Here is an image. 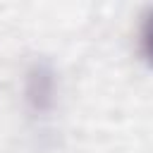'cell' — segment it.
<instances>
[{
	"label": "cell",
	"mask_w": 153,
	"mask_h": 153,
	"mask_svg": "<svg viewBox=\"0 0 153 153\" xmlns=\"http://www.w3.org/2000/svg\"><path fill=\"white\" fill-rule=\"evenodd\" d=\"M53 93H55V84H53V72L48 65H33L26 74V100L36 112H45L53 105Z\"/></svg>",
	"instance_id": "obj_1"
},
{
	"label": "cell",
	"mask_w": 153,
	"mask_h": 153,
	"mask_svg": "<svg viewBox=\"0 0 153 153\" xmlns=\"http://www.w3.org/2000/svg\"><path fill=\"white\" fill-rule=\"evenodd\" d=\"M139 43H141V53H143L146 62L153 65V7H148L146 14H143V19H141Z\"/></svg>",
	"instance_id": "obj_2"
}]
</instances>
